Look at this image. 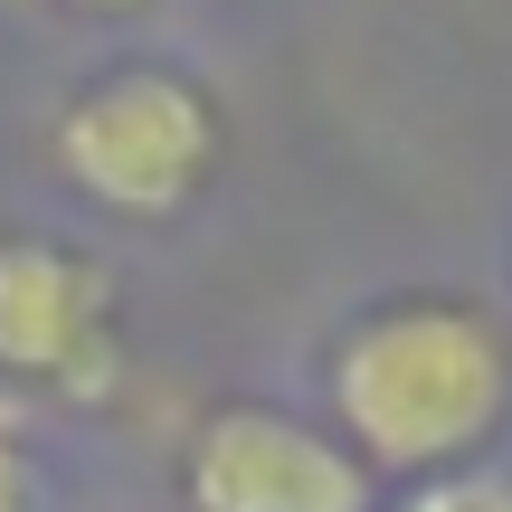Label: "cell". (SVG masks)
<instances>
[{
	"label": "cell",
	"mask_w": 512,
	"mask_h": 512,
	"mask_svg": "<svg viewBox=\"0 0 512 512\" xmlns=\"http://www.w3.org/2000/svg\"><path fill=\"white\" fill-rule=\"evenodd\" d=\"M323 399L332 437L370 465V484L465 475L512 418V332L456 285L380 294L332 332Z\"/></svg>",
	"instance_id": "6da1fadb"
},
{
	"label": "cell",
	"mask_w": 512,
	"mask_h": 512,
	"mask_svg": "<svg viewBox=\"0 0 512 512\" xmlns=\"http://www.w3.org/2000/svg\"><path fill=\"white\" fill-rule=\"evenodd\" d=\"M57 171L114 219H181L219 171V105L181 67H105L57 114Z\"/></svg>",
	"instance_id": "7a4b0ae2"
},
{
	"label": "cell",
	"mask_w": 512,
	"mask_h": 512,
	"mask_svg": "<svg viewBox=\"0 0 512 512\" xmlns=\"http://www.w3.org/2000/svg\"><path fill=\"white\" fill-rule=\"evenodd\" d=\"M190 512H380V484L332 427L266 399H228L181 446Z\"/></svg>",
	"instance_id": "3957f363"
},
{
	"label": "cell",
	"mask_w": 512,
	"mask_h": 512,
	"mask_svg": "<svg viewBox=\"0 0 512 512\" xmlns=\"http://www.w3.org/2000/svg\"><path fill=\"white\" fill-rule=\"evenodd\" d=\"M0 370L57 399L114 389V275L86 247L0 238Z\"/></svg>",
	"instance_id": "277c9868"
},
{
	"label": "cell",
	"mask_w": 512,
	"mask_h": 512,
	"mask_svg": "<svg viewBox=\"0 0 512 512\" xmlns=\"http://www.w3.org/2000/svg\"><path fill=\"white\" fill-rule=\"evenodd\" d=\"M389 512H512V484L484 475V465H465V475H427V484H408Z\"/></svg>",
	"instance_id": "5b68a950"
},
{
	"label": "cell",
	"mask_w": 512,
	"mask_h": 512,
	"mask_svg": "<svg viewBox=\"0 0 512 512\" xmlns=\"http://www.w3.org/2000/svg\"><path fill=\"white\" fill-rule=\"evenodd\" d=\"M48 503V484H38V456L0 427V512H38Z\"/></svg>",
	"instance_id": "8992f818"
},
{
	"label": "cell",
	"mask_w": 512,
	"mask_h": 512,
	"mask_svg": "<svg viewBox=\"0 0 512 512\" xmlns=\"http://www.w3.org/2000/svg\"><path fill=\"white\" fill-rule=\"evenodd\" d=\"M76 10H133V0H76Z\"/></svg>",
	"instance_id": "52a82bcc"
}]
</instances>
